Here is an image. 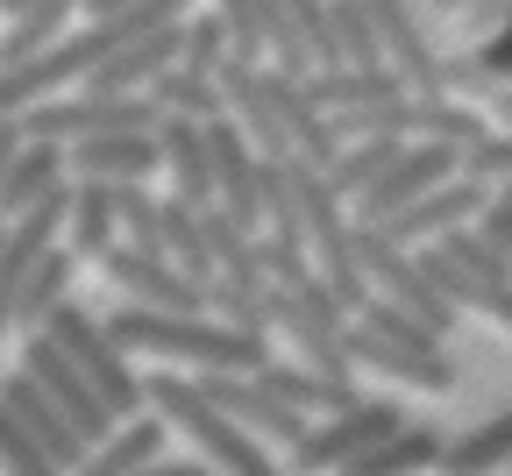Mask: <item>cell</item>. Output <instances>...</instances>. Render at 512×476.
<instances>
[{"instance_id":"1","label":"cell","mask_w":512,"mask_h":476,"mask_svg":"<svg viewBox=\"0 0 512 476\" xmlns=\"http://www.w3.org/2000/svg\"><path fill=\"white\" fill-rule=\"evenodd\" d=\"M107 327L121 334L128 356H150V363H185V370H264L271 342L256 327H235L221 313H171V306H143V299H121L107 313Z\"/></svg>"},{"instance_id":"2","label":"cell","mask_w":512,"mask_h":476,"mask_svg":"<svg viewBox=\"0 0 512 476\" xmlns=\"http://www.w3.org/2000/svg\"><path fill=\"white\" fill-rule=\"evenodd\" d=\"M150 405L200 448L214 469H235V476H271V441H256L228 405L200 384V370H185V363H157L150 370Z\"/></svg>"},{"instance_id":"3","label":"cell","mask_w":512,"mask_h":476,"mask_svg":"<svg viewBox=\"0 0 512 476\" xmlns=\"http://www.w3.org/2000/svg\"><path fill=\"white\" fill-rule=\"evenodd\" d=\"M406 427V413H399V398H349V405H335V413H320L313 427H306V441L292 448V469H356L377 441H392Z\"/></svg>"},{"instance_id":"4","label":"cell","mask_w":512,"mask_h":476,"mask_svg":"<svg viewBox=\"0 0 512 476\" xmlns=\"http://www.w3.org/2000/svg\"><path fill=\"white\" fill-rule=\"evenodd\" d=\"M456 171H463V150H456V143H434V135H406L399 157L384 164V178H377V185H363V192L349 199V207H356L363 221H392L399 207H413L420 192L448 185Z\"/></svg>"},{"instance_id":"5","label":"cell","mask_w":512,"mask_h":476,"mask_svg":"<svg viewBox=\"0 0 512 476\" xmlns=\"http://www.w3.org/2000/svg\"><path fill=\"white\" fill-rule=\"evenodd\" d=\"M22 370H36V377H43V391H50V398H57L72 420H79V434H86V441H107V427H114V405H107V391L86 377V363H79L72 349H64L50 327H36L29 342H22Z\"/></svg>"},{"instance_id":"6","label":"cell","mask_w":512,"mask_h":476,"mask_svg":"<svg viewBox=\"0 0 512 476\" xmlns=\"http://www.w3.org/2000/svg\"><path fill=\"white\" fill-rule=\"evenodd\" d=\"M100 270L114 278L121 299H143V306H171V313H207V285L178 270L164 249H143V242H114L100 256Z\"/></svg>"},{"instance_id":"7","label":"cell","mask_w":512,"mask_h":476,"mask_svg":"<svg viewBox=\"0 0 512 476\" xmlns=\"http://www.w3.org/2000/svg\"><path fill=\"white\" fill-rule=\"evenodd\" d=\"M491 207V185L477 178V171H456V178H448V185H434V192H420L413 199V207H399L392 221H377L384 235H399V242H441V235H456L463 221H477Z\"/></svg>"},{"instance_id":"8","label":"cell","mask_w":512,"mask_h":476,"mask_svg":"<svg viewBox=\"0 0 512 476\" xmlns=\"http://www.w3.org/2000/svg\"><path fill=\"white\" fill-rule=\"evenodd\" d=\"M0 398H8L15 413L29 420V434L57 455V469H86V448H93V441H86V434H79V420H72V413H64V405L43 391V377H36V370H22V363H15V370H0Z\"/></svg>"},{"instance_id":"9","label":"cell","mask_w":512,"mask_h":476,"mask_svg":"<svg viewBox=\"0 0 512 476\" xmlns=\"http://www.w3.org/2000/svg\"><path fill=\"white\" fill-rule=\"evenodd\" d=\"M363 8L377 15V36H384V57L406 72V86L413 93H448V57L427 43V29H420V8L413 0H363Z\"/></svg>"},{"instance_id":"10","label":"cell","mask_w":512,"mask_h":476,"mask_svg":"<svg viewBox=\"0 0 512 476\" xmlns=\"http://www.w3.org/2000/svg\"><path fill=\"white\" fill-rule=\"evenodd\" d=\"M157 143H164V192L192 199V207L221 199V185H214V135H207L200 114H164Z\"/></svg>"},{"instance_id":"11","label":"cell","mask_w":512,"mask_h":476,"mask_svg":"<svg viewBox=\"0 0 512 476\" xmlns=\"http://www.w3.org/2000/svg\"><path fill=\"white\" fill-rule=\"evenodd\" d=\"M164 128V121H157ZM157 128H107V135H79L72 143V171L79 178H164V143Z\"/></svg>"},{"instance_id":"12","label":"cell","mask_w":512,"mask_h":476,"mask_svg":"<svg viewBox=\"0 0 512 476\" xmlns=\"http://www.w3.org/2000/svg\"><path fill=\"white\" fill-rule=\"evenodd\" d=\"M178 57H185V22H164V29L136 36V43H121L107 64H93L79 86H93V93H150V79L164 64H178Z\"/></svg>"},{"instance_id":"13","label":"cell","mask_w":512,"mask_h":476,"mask_svg":"<svg viewBox=\"0 0 512 476\" xmlns=\"http://www.w3.org/2000/svg\"><path fill=\"white\" fill-rule=\"evenodd\" d=\"M64 178H72V143H57V135H29V143L15 150V164L0 171V214H29L43 192H57Z\"/></svg>"},{"instance_id":"14","label":"cell","mask_w":512,"mask_h":476,"mask_svg":"<svg viewBox=\"0 0 512 476\" xmlns=\"http://www.w3.org/2000/svg\"><path fill=\"white\" fill-rule=\"evenodd\" d=\"M164 434H171V420L157 413H128V420H114L107 427V441H93L86 448V469L93 476H136V469H157L164 462Z\"/></svg>"},{"instance_id":"15","label":"cell","mask_w":512,"mask_h":476,"mask_svg":"<svg viewBox=\"0 0 512 476\" xmlns=\"http://www.w3.org/2000/svg\"><path fill=\"white\" fill-rule=\"evenodd\" d=\"M420 256H427V270L441 278V292L456 299L463 313H477V320H491V327H505V334H512V278H484V270L456 263L441 242H420Z\"/></svg>"},{"instance_id":"16","label":"cell","mask_w":512,"mask_h":476,"mask_svg":"<svg viewBox=\"0 0 512 476\" xmlns=\"http://www.w3.org/2000/svg\"><path fill=\"white\" fill-rule=\"evenodd\" d=\"M64 242H72L86 263H100V256L121 242V199H114V178H79V171H72V221H64Z\"/></svg>"},{"instance_id":"17","label":"cell","mask_w":512,"mask_h":476,"mask_svg":"<svg viewBox=\"0 0 512 476\" xmlns=\"http://www.w3.org/2000/svg\"><path fill=\"white\" fill-rule=\"evenodd\" d=\"M491 469H512V405L441 448V476H491Z\"/></svg>"},{"instance_id":"18","label":"cell","mask_w":512,"mask_h":476,"mask_svg":"<svg viewBox=\"0 0 512 476\" xmlns=\"http://www.w3.org/2000/svg\"><path fill=\"white\" fill-rule=\"evenodd\" d=\"M164 256L178 263V270H192V278H221V263H214V242H207V214L192 207V199H178V192H164Z\"/></svg>"},{"instance_id":"19","label":"cell","mask_w":512,"mask_h":476,"mask_svg":"<svg viewBox=\"0 0 512 476\" xmlns=\"http://www.w3.org/2000/svg\"><path fill=\"white\" fill-rule=\"evenodd\" d=\"M79 8H86V0H36L29 15H15L8 29H0V64H22V57L64 43V36H72V15H79Z\"/></svg>"},{"instance_id":"20","label":"cell","mask_w":512,"mask_h":476,"mask_svg":"<svg viewBox=\"0 0 512 476\" xmlns=\"http://www.w3.org/2000/svg\"><path fill=\"white\" fill-rule=\"evenodd\" d=\"M441 448H448V434H434V427H399L392 441H377L349 476H413V469H441Z\"/></svg>"},{"instance_id":"21","label":"cell","mask_w":512,"mask_h":476,"mask_svg":"<svg viewBox=\"0 0 512 476\" xmlns=\"http://www.w3.org/2000/svg\"><path fill=\"white\" fill-rule=\"evenodd\" d=\"M150 93H157L164 114H200V121L228 114V86H221V72H192V64H164V72L150 79Z\"/></svg>"},{"instance_id":"22","label":"cell","mask_w":512,"mask_h":476,"mask_svg":"<svg viewBox=\"0 0 512 476\" xmlns=\"http://www.w3.org/2000/svg\"><path fill=\"white\" fill-rule=\"evenodd\" d=\"M399 143H406V135H356V143H342V157H335V192L342 199H356L363 185H377L384 178V164H392L399 157Z\"/></svg>"},{"instance_id":"23","label":"cell","mask_w":512,"mask_h":476,"mask_svg":"<svg viewBox=\"0 0 512 476\" xmlns=\"http://www.w3.org/2000/svg\"><path fill=\"white\" fill-rule=\"evenodd\" d=\"M264 43H271V64H278V72H292V79H313V72H320V57H313L306 29H299V15H292V0H264Z\"/></svg>"},{"instance_id":"24","label":"cell","mask_w":512,"mask_h":476,"mask_svg":"<svg viewBox=\"0 0 512 476\" xmlns=\"http://www.w3.org/2000/svg\"><path fill=\"white\" fill-rule=\"evenodd\" d=\"M207 313L235 320V327H271V285H242V278H207Z\"/></svg>"},{"instance_id":"25","label":"cell","mask_w":512,"mask_h":476,"mask_svg":"<svg viewBox=\"0 0 512 476\" xmlns=\"http://www.w3.org/2000/svg\"><path fill=\"white\" fill-rule=\"evenodd\" d=\"M0 469H15V476H50L57 469V455L29 434V420L15 413L8 398H0Z\"/></svg>"},{"instance_id":"26","label":"cell","mask_w":512,"mask_h":476,"mask_svg":"<svg viewBox=\"0 0 512 476\" xmlns=\"http://www.w3.org/2000/svg\"><path fill=\"white\" fill-rule=\"evenodd\" d=\"M235 50H228V22H221V8L207 0V8H192L185 15V57L178 64H192V72H221Z\"/></svg>"},{"instance_id":"27","label":"cell","mask_w":512,"mask_h":476,"mask_svg":"<svg viewBox=\"0 0 512 476\" xmlns=\"http://www.w3.org/2000/svg\"><path fill=\"white\" fill-rule=\"evenodd\" d=\"M221 22H228V50L249 57V64H271V43H264V0H214Z\"/></svg>"},{"instance_id":"28","label":"cell","mask_w":512,"mask_h":476,"mask_svg":"<svg viewBox=\"0 0 512 476\" xmlns=\"http://www.w3.org/2000/svg\"><path fill=\"white\" fill-rule=\"evenodd\" d=\"M463 171H477L484 185H512V128H498V121H491L484 143H470V150H463Z\"/></svg>"},{"instance_id":"29","label":"cell","mask_w":512,"mask_h":476,"mask_svg":"<svg viewBox=\"0 0 512 476\" xmlns=\"http://www.w3.org/2000/svg\"><path fill=\"white\" fill-rule=\"evenodd\" d=\"M477 228H484V235H491V242L512 256V199H505V192H491V207L477 214Z\"/></svg>"},{"instance_id":"30","label":"cell","mask_w":512,"mask_h":476,"mask_svg":"<svg viewBox=\"0 0 512 476\" xmlns=\"http://www.w3.org/2000/svg\"><path fill=\"white\" fill-rule=\"evenodd\" d=\"M484 100H491V121H498V128H512V86H491Z\"/></svg>"},{"instance_id":"31","label":"cell","mask_w":512,"mask_h":476,"mask_svg":"<svg viewBox=\"0 0 512 476\" xmlns=\"http://www.w3.org/2000/svg\"><path fill=\"white\" fill-rule=\"evenodd\" d=\"M29 8H36V0H0V15H8V22H15V15H29Z\"/></svg>"},{"instance_id":"32","label":"cell","mask_w":512,"mask_h":476,"mask_svg":"<svg viewBox=\"0 0 512 476\" xmlns=\"http://www.w3.org/2000/svg\"><path fill=\"white\" fill-rule=\"evenodd\" d=\"M470 8V0H434V15H463Z\"/></svg>"},{"instance_id":"33","label":"cell","mask_w":512,"mask_h":476,"mask_svg":"<svg viewBox=\"0 0 512 476\" xmlns=\"http://www.w3.org/2000/svg\"><path fill=\"white\" fill-rule=\"evenodd\" d=\"M491 192H505V199H512V185H491Z\"/></svg>"}]
</instances>
